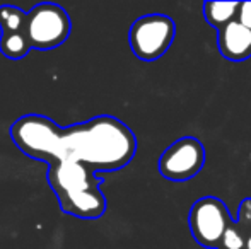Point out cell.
<instances>
[{
  "instance_id": "1",
  "label": "cell",
  "mask_w": 251,
  "mask_h": 249,
  "mask_svg": "<svg viewBox=\"0 0 251 249\" xmlns=\"http://www.w3.org/2000/svg\"><path fill=\"white\" fill-rule=\"evenodd\" d=\"M19 150L38 160H70L91 171H118L132 162L137 138L122 120L101 114L84 123L60 128L43 114H24L10 126Z\"/></svg>"
},
{
  "instance_id": "2",
  "label": "cell",
  "mask_w": 251,
  "mask_h": 249,
  "mask_svg": "<svg viewBox=\"0 0 251 249\" xmlns=\"http://www.w3.org/2000/svg\"><path fill=\"white\" fill-rule=\"evenodd\" d=\"M94 171L79 162L53 160L47 180L58 198L60 208L77 219L96 220L106 212V196Z\"/></svg>"
},
{
  "instance_id": "3",
  "label": "cell",
  "mask_w": 251,
  "mask_h": 249,
  "mask_svg": "<svg viewBox=\"0 0 251 249\" xmlns=\"http://www.w3.org/2000/svg\"><path fill=\"white\" fill-rule=\"evenodd\" d=\"M176 26L164 14H147L133 21L128 31V43L133 55L142 62L159 60L171 48Z\"/></svg>"
},
{
  "instance_id": "4",
  "label": "cell",
  "mask_w": 251,
  "mask_h": 249,
  "mask_svg": "<svg viewBox=\"0 0 251 249\" xmlns=\"http://www.w3.org/2000/svg\"><path fill=\"white\" fill-rule=\"evenodd\" d=\"M72 23L63 7L56 3H38L27 12L26 33L31 50H53L70 36Z\"/></svg>"
},
{
  "instance_id": "5",
  "label": "cell",
  "mask_w": 251,
  "mask_h": 249,
  "mask_svg": "<svg viewBox=\"0 0 251 249\" xmlns=\"http://www.w3.org/2000/svg\"><path fill=\"white\" fill-rule=\"evenodd\" d=\"M232 220L227 205L217 196H201L188 212L190 234L205 249H219Z\"/></svg>"
},
{
  "instance_id": "6",
  "label": "cell",
  "mask_w": 251,
  "mask_h": 249,
  "mask_svg": "<svg viewBox=\"0 0 251 249\" xmlns=\"http://www.w3.org/2000/svg\"><path fill=\"white\" fill-rule=\"evenodd\" d=\"M205 147L195 136H181L161 154L157 169L168 181H190L203 169Z\"/></svg>"
},
{
  "instance_id": "7",
  "label": "cell",
  "mask_w": 251,
  "mask_h": 249,
  "mask_svg": "<svg viewBox=\"0 0 251 249\" xmlns=\"http://www.w3.org/2000/svg\"><path fill=\"white\" fill-rule=\"evenodd\" d=\"M217 50L229 62H245L251 58V31L238 19L217 31Z\"/></svg>"
},
{
  "instance_id": "8",
  "label": "cell",
  "mask_w": 251,
  "mask_h": 249,
  "mask_svg": "<svg viewBox=\"0 0 251 249\" xmlns=\"http://www.w3.org/2000/svg\"><path fill=\"white\" fill-rule=\"evenodd\" d=\"M239 2H205L203 17L212 27L221 29L238 17Z\"/></svg>"
},
{
  "instance_id": "9",
  "label": "cell",
  "mask_w": 251,
  "mask_h": 249,
  "mask_svg": "<svg viewBox=\"0 0 251 249\" xmlns=\"http://www.w3.org/2000/svg\"><path fill=\"white\" fill-rule=\"evenodd\" d=\"M31 50L26 33H7L0 36V51L9 60H21Z\"/></svg>"
},
{
  "instance_id": "10",
  "label": "cell",
  "mask_w": 251,
  "mask_h": 249,
  "mask_svg": "<svg viewBox=\"0 0 251 249\" xmlns=\"http://www.w3.org/2000/svg\"><path fill=\"white\" fill-rule=\"evenodd\" d=\"M27 24V12L14 5H0V29L2 34L24 33Z\"/></svg>"
},
{
  "instance_id": "11",
  "label": "cell",
  "mask_w": 251,
  "mask_h": 249,
  "mask_svg": "<svg viewBox=\"0 0 251 249\" xmlns=\"http://www.w3.org/2000/svg\"><path fill=\"white\" fill-rule=\"evenodd\" d=\"M219 249H246V237L236 220L229 224Z\"/></svg>"
},
{
  "instance_id": "12",
  "label": "cell",
  "mask_w": 251,
  "mask_h": 249,
  "mask_svg": "<svg viewBox=\"0 0 251 249\" xmlns=\"http://www.w3.org/2000/svg\"><path fill=\"white\" fill-rule=\"evenodd\" d=\"M238 222L239 229L243 230L246 237V249H251V198H245L239 203V210H238Z\"/></svg>"
},
{
  "instance_id": "13",
  "label": "cell",
  "mask_w": 251,
  "mask_h": 249,
  "mask_svg": "<svg viewBox=\"0 0 251 249\" xmlns=\"http://www.w3.org/2000/svg\"><path fill=\"white\" fill-rule=\"evenodd\" d=\"M236 19L243 24L245 27H248L251 31V2H241L238 9V17Z\"/></svg>"
}]
</instances>
